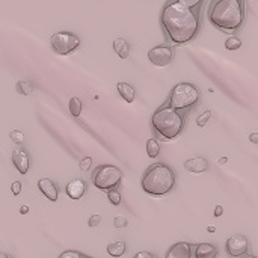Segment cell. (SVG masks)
<instances>
[{
    "label": "cell",
    "instance_id": "cell-17",
    "mask_svg": "<svg viewBox=\"0 0 258 258\" xmlns=\"http://www.w3.org/2000/svg\"><path fill=\"white\" fill-rule=\"evenodd\" d=\"M113 51L121 57V59H127L130 54V44L124 39V38H116L113 41Z\"/></svg>",
    "mask_w": 258,
    "mask_h": 258
},
{
    "label": "cell",
    "instance_id": "cell-7",
    "mask_svg": "<svg viewBox=\"0 0 258 258\" xmlns=\"http://www.w3.org/2000/svg\"><path fill=\"white\" fill-rule=\"evenodd\" d=\"M51 48L59 56H67L76 51L80 45V38L71 32H56L50 38Z\"/></svg>",
    "mask_w": 258,
    "mask_h": 258
},
{
    "label": "cell",
    "instance_id": "cell-19",
    "mask_svg": "<svg viewBox=\"0 0 258 258\" xmlns=\"http://www.w3.org/2000/svg\"><path fill=\"white\" fill-rule=\"evenodd\" d=\"M147 154L151 159H157L159 154H160V145H159V142L154 138H150L147 141Z\"/></svg>",
    "mask_w": 258,
    "mask_h": 258
},
{
    "label": "cell",
    "instance_id": "cell-13",
    "mask_svg": "<svg viewBox=\"0 0 258 258\" xmlns=\"http://www.w3.org/2000/svg\"><path fill=\"white\" fill-rule=\"evenodd\" d=\"M209 168L210 166H209V162L206 157H194L184 163V169L192 174H203V172L209 171Z\"/></svg>",
    "mask_w": 258,
    "mask_h": 258
},
{
    "label": "cell",
    "instance_id": "cell-20",
    "mask_svg": "<svg viewBox=\"0 0 258 258\" xmlns=\"http://www.w3.org/2000/svg\"><path fill=\"white\" fill-rule=\"evenodd\" d=\"M82 100L79 98V97H73L71 100H70V104H68V109H70V113L73 115V116H80V113H82Z\"/></svg>",
    "mask_w": 258,
    "mask_h": 258
},
{
    "label": "cell",
    "instance_id": "cell-2",
    "mask_svg": "<svg viewBox=\"0 0 258 258\" xmlns=\"http://www.w3.org/2000/svg\"><path fill=\"white\" fill-rule=\"evenodd\" d=\"M209 21L225 33H236L245 23L243 0H213L209 9Z\"/></svg>",
    "mask_w": 258,
    "mask_h": 258
},
{
    "label": "cell",
    "instance_id": "cell-4",
    "mask_svg": "<svg viewBox=\"0 0 258 258\" xmlns=\"http://www.w3.org/2000/svg\"><path fill=\"white\" fill-rule=\"evenodd\" d=\"M151 127H153V133L157 138L163 141H172L177 139L184 132L186 118L178 110L169 107L165 103L153 113Z\"/></svg>",
    "mask_w": 258,
    "mask_h": 258
},
{
    "label": "cell",
    "instance_id": "cell-12",
    "mask_svg": "<svg viewBox=\"0 0 258 258\" xmlns=\"http://www.w3.org/2000/svg\"><path fill=\"white\" fill-rule=\"evenodd\" d=\"M192 257V245L186 242L175 243L166 252V258H190Z\"/></svg>",
    "mask_w": 258,
    "mask_h": 258
},
{
    "label": "cell",
    "instance_id": "cell-37",
    "mask_svg": "<svg viewBox=\"0 0 258 258\" xmlns=\"http://www.w3.org/2000/svg\"><path fill=\"white\" fill-rule=\"evenodd\" d=\"M0 258H8V255H6V254H3V252H0Z\"/></svg>",
    "mask_w": 258,
    "mask_h": 258
},
{
    "label": "cell",
    "instance_id": "cell-14",
    "mask_svg": "<svg viewBox=\"0 0 258 258\" xmlns=\"http://www.w3.org/2000/svg\"><path fill=\"white\" fill-rule=\"evenodd\" d=\"M86 192V183L83 180H71L68 184H67V195L71 198V200H80Z\"/></svg>",
    "mask_w": 258,
    "mask_h": 258
},
{
    "label": "cell",
    "instance_id": "cell-28",
    "mask_svg": "<svg viewBox=\"0 0 258 258\" xmlns=\"http://www.w3.org/2000/svg\"><path fill=\"white\" fill-rule=\"evenodd\" d=\"M100 222H101V215L95 213V215H92V216L89 218L88 225H89V227H98V225H100Z\"/></svg>",
    "mask_w": 258,
    "mask_h": 258
},
{
    "label": "cell",
    "instance_id": "cell-31",
    "mask_svg": "<svg viewBox=\"0 0 258 258\" xmlns=\"http://www.w3.org/2000/svg\"><path fill=\"white\" fill-rule=\"evenodd\" d=\"M11 189H12V194H14V195H18V194L21 192V183H20V181H15V183H12Z\"/></svg>",
    "mask_w": 258,
    "mask_h": 258
},
{
    "label": "cell",
    "instance_id": "cell-27",
    "mask_svg": "<svg viewBox=\"0 0 258 258\" xmlns=\"http://www.w3.org/2000/svg\"><path fill=\"white\" fill-rule=\"evenodd\" d=\"M86 258L88 255H85V254H82V252H77V251H65V252H62L60 254V258Z\"/></svg>",
    "mask_w": 258,
    "mask_h": 258
},
{
    "label": "cell",
    "instance_id": "cell-1",
    "mask_svg": "<svg viewBox=\"0 0 258 258\" xmlns=\"http://www.w3.org/2000/svg\"><path fill=\"white\" fill-rule=\"evenodd\" d=\"M160 24L166 38L177 45L189 44L194 41L201 29L200 12L180 5L177 2L168 0L160 14Z\"/></svg>",
    "mask_w": 258,
    "mask_h": 258
},
{
    "label": "cell",
    "instance_id": "cell-15",
    "mask_svg": "<svg viewBox=\"0 0 258 258\" xmlns=\"http://www.w3.org/2000/svg\"><path fill=\"white\" fill-rule=\"evenodd\" d=\"M116 89H118V92H119V95H121L122 100H125L127 103H133V101H135L136 91H135V88H133L130 83H127V82H119V83L116 85Z\"/></svg>",
    "mask_w": 258,
    "mask_h": 258
},
{
    "label": "cell",
    "instance_id": "cell-36",
    "mask_svg": "<svg viewBox=\"0 0 258 258\" xmlns=\"http://www.w3.org/2000/svg\"><path fill=\"white\" fill-rule=\"evenodd\" d=\"M215 231H216L215 227H209V233H215Z\"/></svg>",
    "mask_w": 258,
    "mask_h": 258
},
{
    "label": "cell",
    "instance_id": "cell-30",
    "mask_svg": "<svg viewBox=\"0 0 258 258\" xmlns=\"http://www.w3.org/2000/svg\"><path fill=\"white\" fill-rule=\"evenodd\" d=\"M91 165H92V159L91 157H83L82 162H80V169L86 172V171H89Z\"/></svg>",
    "mask_w": 258,
    "mask_h": 258
},
{
    "label": "cell",
    "instance_id": "cell-21",
    "mask_svg": "<svg viewBox=\"0 0 258 258\" xmlns=\"http://www.w3.org/2000/svg\"><path fill=\"white\" fill-rule=\"evenodd\" d=\"M15 89L18 94L21 95H29L33 92V83L32 82H27V80H20L17 85H15Z\"/></svg>",
    "mask_w": 258,
    "mask_h": 258
},
{
    "label": "cell",
    "instance_id": "cell-11",
    "mask_svg": "<svg viewBox=\"0 0 258 258\" xmlns=\"http://www.w3.org/2000/svg\"><path fill=\"white\" fill-rule=\"evenodd\" d=\"M38 187H39V190H41V194L47 198V200H50V201H57V197H59V189H57V186L53 183V180H50V178H41L39 181H38Z\"/></svg>",
    "mask_w": 258,
    "mask_h": 258
},
{
    "label": "cell",
    "instance_id": "cell-23",
    "mask_svg": "<svg viewBox=\"0 0 258 258\" xmlns=\"http://www.w3.org/2000/svg\"><path fill=\"white\" fill-rule=\"evenodd\" d=\"M242 47V41L240 38L237 36H230L227 41H225V48L227 50H239Z\"/></svg>",
    "mask_w": 258,
    "mask_h": 258
},
{
    "label": "cell",
    "instance_id": "cell-10",
    "mask_svg": "<svg viewBox=\"0 0 258 258\" xmlns=\"http://www.w3.org/2000/svg\"><path fill=\"white\" fill-rule=\"evenodd\" d=\"M12 163L20 174H27L30 168V156L24 148H17L12 153Z\"/></svg>",
    "mask_w": 258,
    "mask_h": 258
},
{
    "label": "cell",
    "instance_id": "cell-18",
    "mask_svg": "<svg viewBox=\"0 0 258 258\" xmlns=\"http://www.w3.org/2000/svg\"><path fill=\"white\" fill-rule=\"evenodd\" d=\"M107 254L112 257H122L125 254V243L124 242H113L107 246Z\"/></svg>",
    "mask_w": 258,
    "mask_h": 258
},
{
    "label": "cell",
    "instance_id": "cell-24",
    "mask_svg": "<svg viewBox=\"0 0 258 258\" xmlns=\"http://www.w3.org/2000/svg\"><path fill=\"white\" fill-rule=\"evenodd\" d=\"M107 198H109V201L113 204V206H119L121 204V194H119V190H118V187L116 189H110V190H107Z\"/></svg>",
    "mask_w": 258,
    "mask_h": 258
},
{
    "label": "cell",
    "instance_id": "cell-8",
    "mask_svg": "<svg viewBox=\"0 0 258 258\" xmlns=\"http://www.w3.org/2000/svg\"><path fill=\"white\" fill-rule=\"evenodd\" d=\"M148 59L156 67H166L174 59V50L169 45H156L148 50Z\"/></svg>",
    "mask_w": 258,
    "mask_h": 258
},
{
    "label": "cell",
    "instance_id": "cell-29",
    "mask_svg": "<svg viewBox=\"0 0 258 258\" xmlns=\"http://www.w3.org/2000/svg\"><path fill=\"white\" fill-rule=\"evenodd\" d=\"M113 225H115L116 228H124V227H127V219H125V216H116V218L113 219Z\"/></svg>",
    "mask_w": 258,
    "mask_h": 258
},
{
    "label": "cell",
    "instance_id": "cell-6",
    "mask_svg": "<svg viewBox=\"0 0 258 258\" xmlns=\"http://www.w3.org/2000/svg\"><path fill=\"white\" fill-rule=\"evenodd\" d=\"M122 171L113 165H100L92 172V184L100 190L116 189L122 181Z\"/></svg>",
    "mask_w": 258,
    "mask_h": 258
},
{
    "label": "cell",
    "instance_id": "cell-35",
    "mask_svg": "<svg viewBox=\"0 0 258 258\" xmlns=\"http://www.w3.org/2000/svg\"><path fill=\"white\" fill-rule=\"evenodd\" d=\"M27 212H29V207H27V206H21V209H20V213H21V215H26Z\"/></svg>",
    "mask_w": 258,
    "mask_h": 258
},
{
    "label": "cell",
    "instance_id": "cell-3",
    "mask_svg": "<svg viewBox=\"0 0 258 258\" xmlns=\"http://www.w3.org/2000/svg\"><path fill=\"white\" fill-rule=\"evenodd\" d=\"M175 183H177V172L169 165L165 163L151 165L145 171L141 180V186L144 192L153 197H163L171 194L175 187Z\"/></svg>",
    "mask_w": 258,
    "mask_h": 258
},
{
    "label": "cell",
    "instance_id": "cell-32",
    "mask_svg": "<svg viewBox=\"0 0 258 258\" xmlns=\"http://www.w3.org/2000/svg\"><path fill=\"white\" fill-rule=\"evenodd\" d=\"M135 258H154V254L151 252H138Z\"/></svg>",
    "mask_w": 258,
    "mask_h": 258
},
{
    "label": "cell",
    "instance_id": "cell-5",
    "mask_svg": "<svg viewBox=\"0 0 258 258\" xmlns=\"http://www.w3.org/2000/svg\"><path fill=\"white\" fill-rule=\"evenodd\" d=\"M200 98H201V92L198 86L189 82H181L172 88L166 100V104L186 116V113H189L200 103Z\"/></svg>",
    "mask_w": 258,
    "mask_h": 258
},
{
    "label": "cell",
    "instance_id": "cell-26",
    "mask_svg": "<svg viewBox=\"0 0 258 258\" xmlns=\"http://www.w3.org/2000/svg\"><path fill=\"white\" fill-rule=\"evenodd\" d=\"M11 139H12V142H15V144H23L24 141H26V138H24V135H23V132H18V130H14V132H11Z\"/></svg>",
    "mask_w": 258,
    "mask_h": 258
},
{
    "label": "cell",
    "instance_id": "cell-16",
    "mask_svg": "<svg viewBox=\"0 0 258 258\" xmlns=\"http://www.w3.org/2000/svg\"><path fill=\"white\" fill-rule=\"evenodd\" d=\"M192 255L197 258H215L218 255V249L212 243H201L197 246V251L192 252Z\"/></svg>",
    "mask_w": 258,
    "mask_h": 258
},
{
    "label": "cell",
    "instance_id": "cell-22",
    "mask_svg": "<svg viewBox=\"0 0 258 258\" xmlns=\"http://www.w3.org/2000/svg\"><path fill=\"white\" fill-rule=\"evenodd\" d=\"M172 2L184 5V6L190 8L192 11H195V12H201V6L204 5V0H172Z\"/></svg>",
    "mask_w": 258,
    "mask_h": 258
},
{
    "label": "cell",
    "instance_id": "cell-9",
    "mask_svg": "<svg viewBox=\"0 0 258 258\" xmlns=\"http://www.w3.org/2000/svg\"><path fill=\"white\" fill-rule=\"evenodd\" d=\"M225 249L230 257H242V255H246V252L249 249V242L245 236L234 234L227 240Z\"/></svg>",
    "mask_w": 258,
    "mask_h": 258
},
{
    "label": "cell",
    "instance_id": "cell-34",
    "mask_svg": "<svg viewBox=\"0 0 258 258\" xmlns=\"http://www.w3.org/2000/svg\"><path fill=\"white\" fill-rule=\"evenodd\" d=\"M222 212H224V210H222V207H221V206H216V209H215V216H216V218H219V216L222 215Z\"/></svg>",
    "mask_w": 258,
    "mask_h": 258
},
{
    "label": "cell",
    "instance_id": "cell-33",
    "mask_svg": "<svg viewBox=\"0 0 258 258\" xmlns=\"http://www.w3.org/2000/svg\"><path fill=\"white\" fill-rule=\"evenodd\" d=\"M249 141H251L252 144H258V133H251Z\"/></svg>",
    "mask_w": 258,
    "mask_h": 258
},
{
    "label": "cell",
    "instance_id": "cell-25",
    "mask_svg": "<svg viewBox=\"0 0 258 258\" xmlns=\"http://www.w3.org/2000/svg\"><path fill=\"white\" fill-rule=\"evenodd\" d=\"M210 118H212V112H210V110H206L204 113H201V115L198 116L197 124H198L200 127H206V125H207V122L210 121Z\"/></svg>",
    "mask_w": 258,
    "mask_h": 258
}]
</instances>
